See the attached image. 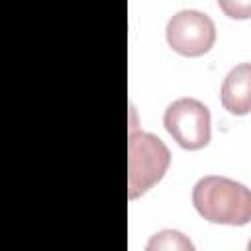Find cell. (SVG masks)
Segmentation results:
<instances>
[{
    "label": "cell",
    "mask_w": 251,
    "mask_h": 251,
    "mask_svg": "<svg viewBox=\"0 0 251 251\" xmlns=\"http://www.w3.org/2000/svg\"><path fill=\"white\" fill-rule=\"evenodd\" d=\"M192 204L210 224L245 226L251 220L249 188L227 176H202L192 188Z\"/></svg>",
    "instance_id": "cell-1"
},
{
    "label": "cell",
    "mask_w": 251,
    "mask_h": 251,
    "mask_svg": "<svg viewBox=\"0 0 251 251\" xmlns=\"http://www.w3.org/2000/svg\"><path fill=\"white\" fill-rule=\"evenodd\" d=\"M163 126L169 135L188 151L202 149L210 143V110L196 98H178L167 106Z\"/></svg>",
    "instance_id": "cell-3"
},
{
    "label": "cell",
    "mask_w": 251,
    "mask_h": 251,
    "mask_svg": "<svg viewBox=\"0 0 251 251\" xmlns=\"http://www.w3.org/2000/svg\"><path fill=\"white\" fill-rule=\"evenodd\" d=\"M222 106L233 116H245L251 110V65L233 67L224 78L220 92Z\"/></svg>",
    "instance_id": "cell-5"
},
{
    "label": "cell",
    "mask_w": 251,
    "mask_h": 251,
    "mask_svg": "<svg viewBox=\"0 0 251 251\" xmlns=\"http://www.w3.org/2000/svg\"><path fill=\"white\" fill-rule=\"evenodd\" d=\"M167 43L184 57H200L214 47L216 25L212 18L198 10H180L167 24Z\"/></svg>",
    "instance_id": "cell-4"
},
{
    "label": "cell",
    "mask_w": 251,
    "mask_h": 251,
    "mask_svg": "<svg viewBox=\"0 0 251 251\" xmlns=\"http://www.w3.org/2000/svg\"><path fill=\"white\" fill-rule=\"evenodd\" d=\"M171 165V151L153 133L139 131L131 126L127 139V196L139 198L153 188Z\"/></svg>",
    "instance_id": "cell-2"
},
{
    "label": "cell",
    "mask_w": 251,
    "mask_h": 251,
    "mask_svg": "<svg viewBox=\"0 0 251 251\" xmlns=\"http://www.w3.org/2000/svg\"><path fill=\"white\" fill-rule=\"evenodd\" d=\"M145 251H196V247L184 233L176 229H161L149 237Z\"/></svg>",
    "instance_id": "cell-6"
}]
</instances>
